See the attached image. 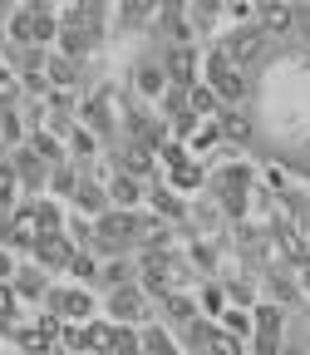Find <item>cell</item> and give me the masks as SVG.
Segmentation results:
<instances>
[{
	"mask_svg": "<svg viewBox=\"0 0 310 355\" xmlns=\"http://www.w3.org/2000/svg\"><path fill=\"white\" fill-rule=\"evenodd\" d=\"M89 35H94V30H84V25H74V20H69V25H64V50H69V55L89 50Z\"/></svg>",
	"mask_w": 310,
	"mask_h": 355,
	"instance_id": "obj_7",
	"label": "cell"
},
{
	"mask_svg": "<svg viewBox=\"0 0 310 355\" xmlns=\"http://www.w3.org/2000/svg\"><path fill=\"white\" fill-rule=\"evenodd\" d=\"M232 50H237V55H251V50H256V30H241Z\"/></svg>",
	"mask_w": 310,
	"mask_h": 355,
	"instance_id": "obj_17",
	"label": "cell"
},
{
	"mask_svg": "<svg viewBox=\"0 0 310 355\" xmlns=\"http://www.w3.org/2000/svg\"><path fill=\"white\" fill-rule=\"evenodd\" d=\"M133 232H143V222H138V217H123V212L99 222V242H104V247H113V242H128Z\"/></svg>",
	"mask_w": 310,
	"mask_h": 355,
	"instance_id": "obj_1",
	"label": "cell"
},
{
	"mask_svg": "<svg viewBox=\"0 0 310 355\" xmlns=\"http://www.w3.org/2000/svg\"><path fill=\"white\" fill-rule=\"evenodd\" d=\"M221 193H227V207L237 212V207H241V173H237V178H227V183H221Z\"/></svg>",
	"mask_w": 310,
	"mask_h": 355,
	"instance_id": "obj_12",
	"label": "cell"
},
{
	"mask_svg": "<svg viewBox=\"0 0 310 355\" xmlns=\"http://www.w3.org/2000/svg\"><path fill=\"white\" fill-rule=\"evenodd\" d=\"M6 316H10V291H0V326H6Z\"/></svg>",
	"mask_w": 310,
	"mask_h": 355,
	"instance_id": "obj_22",
	"label": "cell"
},
{
	"mask_svg": "<svg viewBox=\"0 0 310 355\" xmlns=\"http://www.w3.org/2000/svg\"><path fill=\"white\" fill-rule=\"evenodd\" d=\"M148 355H172V345H167V340L153 331V336H148Z\"/></svg>",
	"mask_w": 310,
	"mask_h": 355,
	"instance_id": "obj_18",
	"label": "cell"
},
{
	"mask_svg": "<svg viewBox=\"0 0 310 355\" xmlns=\"http://www.w3.org/2000/svg\"><path fill=\"white\" fill-rule=\"evenodd\" d=\"M207 350H212V355H241L232 336H207Z\"/></svg>",
	"mask_w": 310,
	"mask_h": 355,
	"instance_id": "obj_11",
	"label": "cell"
},
{
	"mask_svg": "<svg viewBox=\"0 0 310 355\" xmlns=\"http://www.w3.org/2000/svg\"><path fill=\"white\" fill-rule=\"evenodd\" d=\"M227 331H246V316H241V311H227Z\"/></svg>",
	"mask_w": 310,
	"mask_h": 355,
	"instance_id": "obj_20",
	"label": "cell"
},
{
	"mask_svg": "<svg viewBox=\"0 0 310 355\" xmlns=\"http://www.w3.org/2000/svg\"><path fill=\"white\" fill-rule=\"evenodd\" d=\"M35 25H39V10H20L15 15V40H35Z\"/></svg>",
	"mask_w": 310,
	"mask_h": 355,
	"instance_id": "obj_9",
	"label": "cell"
},
{
	"mask_svg": "<svg viewBox=\"0 0 310 355\" xmlns=\"http://www.w3.org/2000/svg\"><path fill=\"white\" fill-rule=\"evenodd\" d=\"M0 277H10V257L6 252H0Z\"/></svg>",
	"mask_w": 310,
	"mask_h": 355,
	"instance_id": "obj_23",
	"label": "cell"
},
{
	"mask_svg": "<svg viewBox=\"0 0 310 355\" xmlns=\"http://www.w3.org/2000/svg\"><path fill=\"white\" fill-rule=\"evenodd\" d=\"M39 257L44 261H74V252L60 242V232H50V237H39Z\"/></svg>",
	"mask_w": 310,
	"mask_h": 355,
	"instance_id": "obj_6",
	"label": "cell"
},
{
	"mask_svg": "<svg viewBox=\"0 0 310 355\" xmlns=\"http://www.w3.org/2000/svg\"><path fill=\"white\" fill-rule=\"evenodd\" d=\"M20 291H25V296H39V291H44V282H39L35 272H20Z\"/></svg>",
	"mask_w": 310,
	"mask_h": 355,
	"instance_id": "obj_16",
	"label": "cell"
},
{
	"mask_svg": "<svg viewBox=\"0 0 310 355\" xmlns=\"http://www.w3.org/2000/svg\"><path fill=\"white\" fill-rule=\"evenodd\" d=\"M153 158H148V144H133L128 148V168H148Z\"/></svg>",
	"mask_w": 310,
	"mask_h": 355,
	"instance_id": "obj_15",
	"label": "cell"
},
{
	"mask_svg": "<svg viewBox=\"0 0 310 355\" xmlns=\"http://www.w3.org/2000/svg\"><path fill=\"white\" fill-rule=\"evenodd\" d=\"M55 311H60V316H84V311H89V296H84V291H60V296H55Z\"/></svg>",
	"mask_w": 310,
	"mask_h": 355,
	"instance_id": "obj_5",
	"label": "cell"
},
{
	"mask_svg": "<svg viewBox=\"0 0 310 355\" xmlns=\"http://www.w3.org/2000/svg\"><path fill=\"white\" fill-rule=\"evenodd\" d=\"M188 104H192V109H212V94H207V89H197V94H192Z\"/></svg>",
	"mask_w": 310,
	"mask_h": 355,
	"instance_id": "obj_21",
	"label": "cell"
},
{
	"mask_svg": "<svg viewBox=\"0 0 310 355\" xmlns=\"http://www.w3.org/2000/svg\"><path fill=\"white\" fill-rule=\"evenodd\" d=\"M113 311H118V316H133V311H138V291H128V286H123V291L113 296Z\"/></svg>",
	"mask_w": 310,
	"mask_h": 355,
	"instance_id": "obj_10",
	"label": "cell"
},
{
	"mask_svg": "<svg viewBox=\"0 0 310 355\" xmlns=\"http://www.w3.org/2000/svg\"><path fill=\"white\" fill-rule=\"evenodd\" d=\"M138 84H143V89H153V94H158V89H163V74H158L153 64H143V69H138Z\"/></svg>",
	"mask_w": 310,
	"mask_h": 355,
	"instance_id": "obj_14",
	"label": "cell"
},
{
	"mask_svg": "<svg viewBox=\"0 0 310 355\" xmlns=\"http://www.w3.org/2000/svg\"><path fill=\"white\" fill-rule=\"evenodd\" d=\"M113 350L118 355H138V340H133L128 331H113Z\"/></svg>",
	"mask_w": 310,
	"mask_h": 355,
	"instance_id": "obj_13",
	"label": "cell"
},
{
	"mask_svg": "<svg viewBox=\"0 0 310 355\" xmlns=\"http://www.w3.org/2000/svg\"><path fill=\"white\" fill-rule=\"evenodd\" d=\"M212 89H217V94H227V99L241 94V79H237V69H232L227 55H217V60H212Z\"/></svg>",
	"mask_w": 310,
	"mask_h": 355,
	"instance_id": "obj_2",
	"label": "cell"
},
{
	"mask_svg": "<svg viewBox=\"0 0 310 355\" xmlns=\"http://www.w3.org/2000/svg\"><path fill=\"white\" fill-rule=\"evenodd\" d=\"M172 74H177V84H192L188 74H192V50H188V44H177V50H172Z\"/></svg>",
	"mask_w": 310,
	"mask_h": 355,
	"instance_id": "obj_8",
	"label": "cell"
},
{
	"mask_svg": "<svg viewBox=\"0 0 310 355\" xmlns=\"http://www.w3.org/2000/svg\"><path fill=\"white\" fill-rule=\"evenodd\" d=\"M20 340H25V350H50V345H55V316H44V321H39L35 331H25Z\"/></svg>",
	"mask_w": 310,
	"mask_h": 355,
	"instance_id": "obj_3",
	"label": "cell"
},
{
	"mask_svg": "<svg viewBox=\"0 0 310 355\" xmlns=\"http://www.w3.org/2000/svg\"><path fill=\"white\" fill-rule=\"evenodd\" d=\"M276 336H281V316L276 311H261V355L276 350Z\"/></svg>",
	"mask_w": 310,
	"mask_h": 355,
	"instance_id": "obj_4",
	"label": "cell"
},
{
	"mask_svg": "<svg viewBox=\"0 0 310 355\" xmlns=\"http://www.w3.org/2000/svg\"><path fill=\"white\" fill-rule=\"evenodd\" d=\"M10 188H15V178H10V168H0V202L10 198Z\"/></svg>",
	"mask_w": 310,
	"mask_h": 355,
	"instance_id": "obj_19",
	"label": "cell"
}]
</instances>
